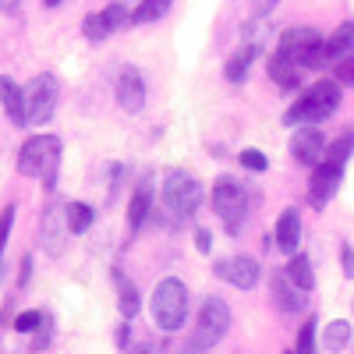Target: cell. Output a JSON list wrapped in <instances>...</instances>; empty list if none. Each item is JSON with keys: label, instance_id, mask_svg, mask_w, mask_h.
I'll list each match as a JSON object with an SVG mask.
<instances>
[{"label": "cell", "instance_id": "cell-9", "mask_svg": "<svg viewBox=\"0 0 354 354\" xmlns=\"http://www.w3.org/2000/svg\"><path fill=\"white\" fill-rule=\"evenodd\" d=\"M213 273H216L220 280H227L230 287H238V290H252V287L259 283V277H262L259 262H255L252 255H227V259H216Z\"/></svg>", "mask_w": 354, "mask_h": 354}, {"label": "cell", "instance_id": "cell-29", "mask_svg": "<svg viewBox=\"0 0 354 354\" xmlns=\"http://www.w3.org/2000/svg\"><path fill=\"white\" fill-rule=\"evenodd\" d=\"M15 205H4L0 209V262H4V248H8V238H11V227H15Z\"/></svg>", "mask_w": 354, "mask_h": 354}, {"label": "cell", "instance_id": "cell-39", "mask_svg": "<svg viewBox=\"0 0 354 354\" xmlns=\"http://www.w3.org/2000/svg\"><path fill=\"white\" fill-rule=\"evenodd\" d=\"M43 4H46V8H57V4H61V0H43Z\"/></svg>", "mask_w": 354, "mask_h": 354}, {"label": "cell", "instance_id": "cell-21", "mask_svg": "<svg viewBox=\"0 0 354 354\" xmlns=\"http://www.w3.org/2000/svg\"><path fill=\"white\" fill-rule=\"evenodd\" d=\"M347 344H351V322H344V319L326 322V330H322V347H326L330 354H337V351H344Z\"/></svg>", "mask_w": 354, "mask_h": 354}, {"label": "cell", "instance_id": "cell-3", "mask_svg": "<svg viewBox=\"0 0 354 354\" xmlns=\"http://www.w3.org/2000/svg\"><path fill=\"white\" fill-rule=\"evenodd\" d=\"M277 57L298 68H326V39L308 25H290L277 39Z\"/></svg>", "mask_w": 354, "mask_h": 354}, {"label": "cell", "instance_id": "cell-26", "mask_svg": "<svg viewBox=\"0 0 354 354\" xmlns=\"http://www.w3.org/2000/svg\"><path fill=\"white\" fill-rule=\"evenodd\" d=\"M117 287H121V301H117V308H121L124 319H135L138 315V287L131 280H124L121 273H117Z\"/></svg>", "mask_w": 354, "mask_h": 354}, {"label": "cell", "instance_id": "cell-5", "mask_svg": "<svg viewBox=\"0 0 354 354\" xmlns=\"http://www.w3.org/2000/svg\"><path fill=\"white\" fill-rule=\"evenodd\" d=\"M213 209L220 213L227 234H241L245 227V213H248V195L245 185L234 181V177H220L213 185Z\"/></svg>", "mask_w": 354, "mask_h": 354}, {"label": "cell", "instance_id": "cell-18", "mask_svg": "<svg viewBox=\"0 0 354 354\" xmlns=\"http://www.w3.org/2000/svg\"><path fill=\"white\" fill-rule=\"evenodd\" d=\"M149 213H153V181H142L128 202V230H138Z\"/></svg>", "mask_w": 354, "mask_h": 354}, {"label": "cell", "instance_id": "cell-4", "mask_svg": "<svg viewBox=\"0 0 354 354\" xmlns=\"http://www.w3.org/2000/svg\"><path fill=\"white\" fill-rule=\"evenodd\" d=\"M185 319H188V287L177 277L160 280L153 290V322L163 333H174L185 326Z\"/></svg>", "mask_w": 354, "mask_h": 354}, {"label": "cell", "instance_id": "cell-20", "mask_svg": "<svg viewBox=\"0 0 354 354\" xmlns=\"http://www.w3.org/2000/svg\"><path fill=\"white\" fill-rule=\"evenodd\" d=\"M283 273L290 277V283L298 287V290H312V287H315V273H312V262H308L305 252L290 255V262H287V270H283Z\"/></svg>", "mask_w": 354, "mask_h": 354}, {"label": "cell", "instance_id": "cell-12", "mask_svg": "<svg viewBox=\"0 0 354 354\" xmlns=\"http://www.w3.org/2000/svg\"><path fill=\"white\" fill-rule=\"evenodd\" d=\"M124 21H128V8H124V4H106L103 11L85 15L82 32H85V39H88V43H103V39H106V36H113Z\"/></svg>", "mask_w": 354, "mask_h": 354}, {"label": "cell", "instance_id": "cell-6", "mask_svg": "<svg viewBox=\"0 0 354 354\" xmlns=\"http://www.w3.org/2000/svg\"><path fill=\"white\" fill-rule=\"evenodd\" d=\"M163 202L174 216H192L202 202V185L185 170H170L163 177Z\"/></svg>", "mask_w": 354, "mask_h": 354}, {"label": "cell", "instance_id": "cell-23", "mask_svg": "<svg viewBox=\"0 0 354 354\" xmlns=\"http://www.w3.org/2000/svg\"><path fill=\"white\" fill-rule=\"evenodd\" d=\"M252 57H255V43H245L238 53L227 61V68H223V75H227V82H245V75H248V64H252Z\"/></svg>", "mask_w": 354, "mask_h": 354}, {"label": "cell", "instance_id": "cell-30", "mask_svg": "<svg viewBox=\"0 0 354 354\" xmlns=\"http://www.w3.org/2000/svg\"><path fill=\"white\" fill-rule=\"evenodd\" d=\"M39 326H43V312H39V308L21 312V315L15 319V330H18V333H36Z\"/></svg>", "mask_w": 354, "mask_h": 354}, {"label": "cell", "instance_id": "cell-33", "mask_svg": "<svg viewBox=\"0 0 354 354\" xmlns=\"http://www.w3.org/2000/svg\"><path fill=\"white\" fill-rule=\"evenodd\" d=\"M128 354H163V344H156V340H142V344L128 347Z\"/></svg>", "mask_w": 354, "mask_h": 354}, {"label": "cell", "instance_id": "cell-35", "mask_svg": "<svg viewBox=\"0 0 354 354\" xmlns=\"http://www.w3.org/2000/svg\"><path fill=\"white\" fill-rule=\"evenodd\" d=\"M195 245H198V252H209V248H213L209 230H195Z\"/></svg>", "mask_w": 354, "mask_h": 354}, {"label": "cell", "instance_id": "cell-24", "mask_svg": "<svg viewBox=\"0 0 354 354\" xmlns=\"http://www.w3.org/2000/svg\"><path fill=\"white\" fill-rule=\"evenodd\" d=\"M96 213H93V205H85V202H68V230L71 234H85L88 227H93Z\"/></svg>", "mask_w": 354, "mask_h": 354}, {"label": "cell", "instance_id": "cell-2", "mask_svg": "<svg viewBox=\"0 0 354 354\" xmlns=\"http://www.w3.org/2000/svg\"><path fill=\"white\" fill-rule=\"evenodd\" d=\"M57 167H61V138L57 135H32L18 149V174L21 177H39L43 188H57Z\"/></svg>", "mask_w": 354, "mask_h": 354}, {"label": "cell", "instance_id": "cell-32", "mask_svg": "<svg viewBox=\"0 0 354 354\" xmlns=\"http://www.w3.org/2000/svg\"><path fill=\"white\" fill-rule=\"evenodd\" d=\"M337 82L354 88V57H347V61H340V64H337Z\"/></svg>", "mask_w": 354, "mask_h": 354}, {"label": "cell", "instance_id": "cell-37", "mask_svg": "<svg viewBox=\"0 0 354 354\" xmlns=\"http://www.w3.org/2000/svg\"><path fill=\"white\" fill-rule=\"evenodd\" d=\"M273 4H277V0H255V11H259V15L266 18V15L273 11Z\"/></svg>", "mask_w": 354, "mask_h": 354}, {"label": "cell", "instance_id": "cell-17", "mask_svg": "<svg viewBox=\"0 0 354 354\" xmlns=\"http://www.w3.org/2000/svg\"><path fill=\"white\" fill-rule=\"evenodd\" d=\"M0 106L8 110V117H11V124H28L25 121V85H18L15 78H8V75H0Z\"/></svg>", "mask_w": 354, "mask_h": 354}, {"label": "cell", "instance_id": "cell-38", "mask_svg": "<svg viewBox=\"0 0 354 354\" xmlns=\"http://www.w3.org/2000/svg\"><path fill=\"white\" fill-rule=\"evenodd\" d=\"M11 8H18V0H0V11H11Z\"/></svg>", "mask_w": 354, "mask_h": 354}, {"label": "cell", "instance_id": "cell-36", "mask_svg": "<svg viewBox=\"0 0 354 354\" xmlns=\"http://www.w3.org/2000/svg\"><path fill=\"white\" fill-rule=\"evenodd\" d=\"M177 354H205V347H202V344H195V340H188V344H185L181 351H177Z\"/></svg>", "mask_w": 354, "mask_h": 354}, {"label": "cell", "instance_id": "cell-34", "mask_svg": "<svg viewBox=\"0 0 354 354\" xmlns=\"http://www.w3.org/2000/svg\"><path fill=\"white\" fill-rule=\"evenodd\" d=\"M340 255H344V277H351V280H354V252L344 245V252H340Z\"/></svg>", "mask_w": 354, "mask_h": 354}, {"label": "cell", "instance_id": "cell-16", "mask_svg": "<svg viewBox=\"0 0 354 354\" xmlns=\"http://www.w3.org/2000/svg\"><path fill=\"white\" fill-rule=\"evenodd\" d=\"M273 245L280 252H287V255H298V245H301V216H298V209H283L280 213Z\"/></svg>", "mask_w": 354, "mask_h": 354}, {"label": "cell", "instance_id": "cell-14", "mask_svg": "<svg viewBox=\"0 0 354 354\" xmlns=\"http://www.w3.org/2000/svg\"><path fill=\"white\" fill-rule=\"evenodd\" d=\"M117 106L124 113H138L145 106V82L138 75V68H124L117 78Z\"/></svg>", "mask_w": 354, "mask_h": 354}, {"label": "cell", "instance_id": "cell-25", "mask_svg": "<svg viewBox=\"0 0 354 354\" xmlns=\"http://www.w3.org/2000/svg\"><path fill=\"white\" fill-rule=\"evenodd\" d=\"M170 4H174V0H142V4L135 8V15H131V21H138V25L160 21V18L170 11Z\"/></svg>", "mask_w": 354, "mask_h": 354}, {"label": "cell", "instance_id": "cell-15", "mask_svg": "<svg viewBox=\"0 0 354 354\" xmlns=\"http://www.w3.org/2000/svg\"><path fill=\"white\" fill-rule=\"evenodd\" d=\"M270 290H273V305H277L283 315H298V312L305 308V298H301L305 290L294 287L287 273H273V277H270Z\"/></svg>", "mask_w": 354, "mask_h": 354}, {"label": "cell", "instance_id": "cell-11", "mask_svg": "<svg viewBox=\"0 0 354 354\" xmlns=\"http://www.w3.org/2000/svg\"><path fill=\"white\" fill-rule=\"evenodd\" d=\"M344 181V167L340 163H330V160H322L315 170H312V181H308V202L315 205V209H326V202L337 195Z\"/></svg>", "mask_w": 354, "mask_h": 354}, {"label": "cell", "instance_id": "cell-31", "mask_svg": "<svg viewBox=\"0 0 354 354\" xmlns=\"http://www.w3.org/2000/svg\"><path fill=\"white\" fill-rule=\"evenodd\" d=\"M238 160H241V167H248V170H255V174H262L266 167H270V160H266L259 149H241Z\"/></svg>", "mask_w": 354, "mask_h": 354}, {"label": "cell", "instance_id": "cell-10", "mask_svg": "<svg viewBox=\"0 0 354 354\" xmlns=\"http://www.w3.org/2000/svg\"><path fill=\"white\" fill-rule=\"evenodd\" d=\"M68 238H71V230H68V205H57V202L46 205L43 220H39V241H43L46 255H61Z\"/></svg>", "mask_w": 354, "mask_h": 354}, {"label": "cell", "instance_id": "cell-7", "mask_svg": "<svg viewBox=\"0 0 354 354\" xmlns=\"http://www.w3.org/2000/svg\"><path fill=\"white\" fill-rule=\"evenodd\" d=\"M227 330H230V308H227L223 298H216V294H213V298H205L202 308H198L192 340L202 344V347H213V344H220L227 337Z\"/></svg>", "mask_w": 354, "mask_h": 354}, {"label": "cell", "instance_id": "cell-28", "mask_svg": "<svg viewBox=\"0 0 354 354\" xmlns=\"http://www.w3.org/2000/svg\"><path fill=\"white\" fill-rule=\"evenodd\" d=\"M319 322L315 319H305V326L298 330V347H294V354H319Z\"/></svg>", "mask_w": 354, "mask_h": 354}, {"label": "cell", "instance_id": "cell-8", "mask_svg": "<svg viewBox=\"0 0 354 354\" xmlns=\"http://www.w3.org/2000/svg\"><path fill=\"white\" fill-rule=\"evenodd\" d=\"M57 110V82L53 75H36L25 85V121L32 128H43Z\"/></svg>", "mask_w": 354, "mask_h": 354}, {"label": "cell", "instance_id": "cell-27", "mask_svg": "<svg viewBox=\"0 0 354 354\" xmlns=\"http://www.w3.org/2000/svg\"><path fill=\"white\" fill-rule=\"evenodd\" d=\"M351 153H354V131H344L337 142H330V145H326V160H330V163H340V167L347 163V156H351Z\"/></svg>", "mask_w": 354, "mask_h": 354}, {"label": "cell", "instance_id": "cell-1", "mask_svg": "<svg viewBox=\"0 0 354 354\" xmlns=\"http://www.w3.org/2000/svg\"><path fill=\"white\" fill-rule=\"evenodd\" d=\"M340 106V82L337 78H322L315 85H308L305 93L294 100L283 113V124L290 128H312V124H322L326 117H333Z\"/></svg>", "mask_w": 354, "mask_h": 354}, {"label": "cell", "instance_id": "cell-19", "mask_svg": "<svg viewBox=\"0 0 354 354\" xmlns=\"http://www.w3.org/2000/svg\"><path fill=\"white\" fill-rule=\"evenodd\" d=\"M347 57H354V21H344V25H337V32L326 39V61L333 64H340V61H347Z\"/></svg>", "mask_w": 354, "mask_h": 354}, {"label": "cell", "instance_id": "cell-13", "mask_svg": "<svg viewBox=\"0 0 354 354\" xmlns=\"http://www.w3.org/2000/svg\"><path fill=\"white\" fill-rule=\"evenodd\" d=\"M326 138H322L319 128H298V135L290 138V156L294 163H301V167H319L322 160H326Z\"/></svg>", "mask_w": 354, "mask_h": 354}, {"label": "cell", "instance_id": "cell-22", "mask_svg": "<svg viewBox=\"0 0 354 354\" xmlns=\"http://www.w3.org/2000/svg\"><path fill=\"white\" fill-rule=\"evenodd\" d=\"M270 78H273L280 88H298V85H301V68L280 61V57L273 53V61H270Z\"/></svg>", "mask_w": 354, "mask_h": 354}]
</instances>
